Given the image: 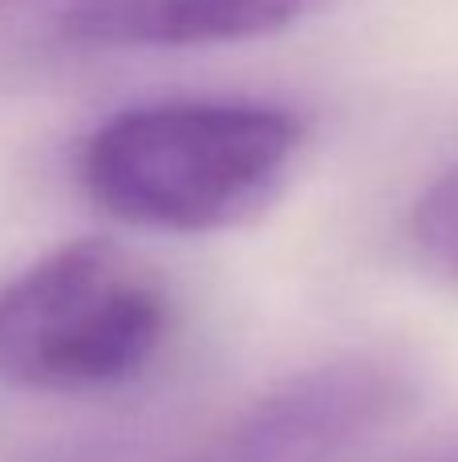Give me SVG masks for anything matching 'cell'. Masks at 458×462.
<instances>
[{
    "label": "cell",
    "mask_w": 458,
    "mask_h": 462,
    "mask_svg": "<svg viewBox=\"0 0 458 462\" xmlns=\"http://www.w3.org/2000/svg\"><path fill=\"white\" fill-rule=\"evenodd\" d=\"M300 143L305 122L272 102H142L94 126L81 146V183L130 227L203 236L272 208Z\"/></svg>",
    "instance_id": "6da1fadb"
},
{
    "label": "cell",
    "mask_w": 458,
    "mask_h": 462,
    "mask_svg": "<svg viewBox=\"0 0 458 462\" xmlns=\"http://www.w3.org/2000/svg\"><path fill=\"white\" fill-rule=\"evenodd\" d=\"M170 328L162 280L110 239H73L0 288V385L105 393L159 357Z\"/></svg>",
    "instance_id": "7a4b0ae2"
},
{
    "label": "cell",
    "mask_w": 458,
    "mask_h": 462,
    "mask_svg": "<svg viewBox=\"0 0 458 462\" xmlns=\"http://www.w3.org/2000/svg\"><path fill=\"white\" fill-rule=\"evenodd\" d=\"M414 406V377L378 353L321 361L260 393L183 462H345Z\"/></svg>",
    "instance_id": "3957f363"
},
{
    "label": "cell",
    "mask_w": 458,
    "mask_h": 462,
    "mask_svg": "<svg viewBox=\"0 0 458 462\" xmlns=\"http://www.w3.org/2000/svg\"><path fill=\"white\" fill-rule=\"evenodd\" d=\"M329 0H65L57 32L78 49H207L284 32Z\"/></svg>",
    "instance_id": "277c9868"
},
{
    "label": "cell",
    "mask_w": 458,
    "mask_h": 462,
    "mask_svg": "<svg viewBox=\"0 0 458 462\" xmlns=\"http://www.w3.org/2000/svg\"><path fill=\"white\" fill-rule=\"evenodd\" d=\"M410 236L438 272L458 280V162L418 195L410 211Z\"/></svg>",
    "instance_id": "5b68a950"
},
{
    "label": "cell",
    "mask_w": 458,
    "mask_h": 462,
    "mask_svg": "<svg viewBox=\"0 0 458 462\" xmlns=\"http://www.w3.org/2000/svg\"><path fill=\"white\" fill-rule=\"evenodd\" d=\"M422 462H458V442H451V447H443V450H435V455H426Z\"/></svg>",
    "instance_id": "8992f818"
}]
</instances>
